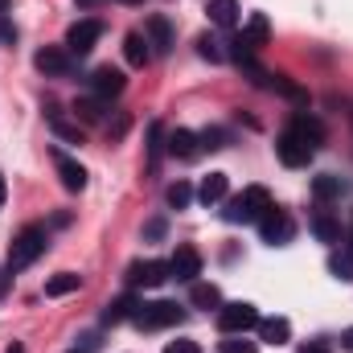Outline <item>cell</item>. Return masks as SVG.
<instances>
[{"label": "cell", "instance_id": "1", "mask_svg": "<svg viewBox=\"0 0 353 353\" xmlns=\"http://www.w3.org/2000/svg\"><path fill=\"white\" fill-rule=\"evenodd\" d=\"M321 123L312 119V115H296L288 128H283V136L275 140V152H279V161L288 165V169H304L312 157H316V148H321Z\"/></svg>", "mask_w": 353, "mask_h": 353}, {"label": "cell", "instance_id": "2", "mask_svg": "<svg viewBox=\"0 0 353 353\" xmlns=\"http://www.w3.org/2000/svg\"><path fill=\"white\" fill-rule=\"evenodd\" d=\"M267 210H271V193L263 185H247L230 205H226V222H259Z\"/></svg>", "mask_w": 353, "mask_h": 353}, {"label": "cell", "instance_id": "3", "mask_svg": "<svg viewBox=\"0 0 353 353\" xmlns=\"http://www.w3.org/2000/svg\"><path fill=\"white\" fill-rule=\"evenodd\" d=\"M41 251H46V230H41V226H25V230L12 239V247H8V263L4 267L17 275V271H25V267L33 263Z\"/></svg>", "mask_w": 353, "mask_h": 353}, {"label": "cell", "instance_id": "4", "mask_svg": "<svg viewBox=\"0 0 353 353\" xmlns=\"http://www.w3.org/2000/svg\"><path fill=\"white\" fill-rule=\"evenodd\" d=\"M259 325V308L247 304V300H234V304H222L218 308V329L230 337V333H247Z\"/></svg>", "mask_w": 353, "mask_h": 353}, {"label": "cell", "instance_id": "5", "mask_svg": "<svg viewBox=\"0 0 353 353\" xmlns=\"http://www.w3.org/2000/svg\"><path fill=\"white\" fill-rule=\"evenodd\" d=\"M140 329H169V325H181L185 312L176 308L173 300H152V304H140V312L132 316Z\"/></svg>", "mask_w": 353, "mask_h": 353}, {"label": "cell", "instance_id": "6", "mask_svg": "<svg viewBox=\"0 0 353 353\" xmlns=\"http://www.w3.org/2000/svg\"><path fill=\"white\" fill-rule=\"evenodd\" d=\"M259 234H263L267 247H283V243H292V234H296V222L283 214V210H267L263 218H259Z\"/></svg>", "mask_w": 353, "mask_h": 353}, {"label": "cell", "instance_id": "7", "mask_svg": "<svg viewBox=\"0 0 353 353\" xmlns=\"http://www.w3.org/2000/svg\"><path fill=\"white\" fill-rule=\"evenodd\" d=\"M169 279V263L161 259H140L128 267V288H161Z\"/></svg>", "mask_w": 353, "mask_h": 353}, {"label": "cell", "instance_id": "8", "mask_svg": "<svg viewBox=\"0 0 353 353\" xmlns=\"http://www.w3.org/2000/svg\"><path fill=\"white\" fill-rule=\"evenodd\" d=\"M197 275H201V255H197V247H176L173 259H169V279L193 283Z\"/></svg>", "mask_w": 353, "mask_h": 353}, {"label": "cell", "instance_id": "9", "mask_svg": "<svg viewBox=\"0 0 353 353\" xmlns=\"http://www.w3.org/2000/svg\"><path fill=\"white\" fill-rule=\"evenodd\" d=\"M99 37H103V25H99V21H79V25H70V33H66V50L83 58V54L94 50Z\"/></svg>", "mask_w": 353, "mask_h": 353}, {"label": "cell", "instance_id": "10", "mask_svg": "<svg viewBox=\"0 0 353 353\" xmlns=\"http://www.w3.org/2000/svg\"><path fill=\"white\" fill-rule=\"evenodd\" d=\"M54 169H58V176H62V185H66L70 193L87 189V169H83L79 161H70L66 152H54Z\"/></svg>", "mask_w": 353, "mask_h": 353}, {"label": "cell", "instance_id": "11", "mask_svg": "<svg viewBox=\"0 0 353 353\" xmlns=\"http://www.w3.org/2000/svg\"><path fill=\"white\" fill-rule=\"evenodd\" d=\"M255 329H259V341H267V345H288V337H292V321L288 316H267Z\"/></svg>", "mask_w": 353, "mask_h": 353}, {"label": "cell", "instance_id": "12", "mask_svg": "<svg viewBox=\"0 0 353 353\" xmlns=\"http://www.w3.org/2000/svg\"><path fill=\"white\" fill-rule=\"evenodd\" d=\"M144 37H148V46H152L157 54H169V50H173V29H169V21H165V17H148Z\"/></svg>", "mask_w": 353, "mask_h": 353}, {"label": "cell", "instance_id": "13", "mask_svg": "<svg viewBox=\"0 0 353 353\" xmlns=\"http://www.w3.org/2000/svg\"><path fill=\"white\" fill-rule=\"evenodd\" d=\"M169 152L181 161H193L201 152V136H193L189 128H176V132H169Z\"/></svg>", "mask_w": 353, "mask_h": 353}, {"label": "cell", "instance_id": "14", "mask_svg": "<svg viewBox=\"0 0 353 353\" xmlns=\"http://www.w3.org/2000/svg\"><path fill=\"white\" fill-rule=\"evenodd\" d=\"M37 70L41 74H70V54H62V50H54V46H46V50H37Z\"/></svg>", "mask_w": 353, "mask_h": 353}, {"label": "cell", "instance_id": "15", "mask_svg": "<svg viewBox=\"0 0 353 353\" xmlns=\"http://www.w3.org/2000/svg\"><path fill=\"white\" fill-rule=\"evenodd\" d=\"M140 312V300L128 292V296H115L111 304H107V312H103V325H119V321H132Z\"/></svg>", "mask_w": 353, "mask_h": 353}, {"label": "cell", "instance_id": "16", "mask_svg": "<svg viewBox=\"0 0 353 353\" xmlns=\"http://www.w3.org/2000/svg\"><path fill=\"white\" fill-rule=\"evenodd\" d=\"M90 87H94V94H99V99L119 94V90H123V74H119L115 66H99V70L90 74Z\"/></svg>", "mask_w": 353, "mask_h": 353}, {"label": "cell", "instance_id": "17", "mask_svg": "<svg viewBox=\"0 0 353 353\" xmlns=\"http://www.w3.org/2000/svg\"><path fill=\"white\" fill-rule=\"evenodd\" d=\"M205 12H210V21L218 29H234L239 25V0H210Z\"/></svg>", "mask_w": 353, "mask_h": 353}, {"label": "cell", "instance_id": "18", "mask_svg": "<svg viewBox=\"0 0 353 353\" xmlns=\"http://www.w3.org/2000/svg\"><path fill=\"white\" fill-rule=\"evenodd\" d=\"M226 189H230V176L226 173H210L205 181H201L197 197H201V205H218V201L226 197Z\"/></svg>", "mask_w": 353, "mask_h": 353}, {"label": "cell", "instance_id": "19", "mask_svg": "<svg viewBox=\"0 0 353 353\" xmlns=\"http://www.w3.org/2000/svg\"><path fill=\"white\" fill-rule=\"evenodd\" d=\"M79 288H83V275H74V271H58L54 279H46V296H50V300L70 296V292H79Z\"/></svg>", "mask_w": 353, "mask_h": 353}, {"label": "cell", "instance_id": "20", "mask_svg": "<svg viewBox=\"0 0 353 353\" xmlns=\"http://www.w3.org/2000/svg\"><path fill=\"white\" fill-rule=\"evenodd\" d=\"M123 54H128L132 66H148V62H152V50H148V37H144V33H128Z\"/></svg>", "mask_w": 353, "mask_h": 353}, {"label": "cell", "instance_id": "21", "mask_svg": "<svg viewBox=\"0 0 353 353\" xmlns=\"http://www.w3.org/2000/svg\"><path fill=\"white\" fill-rule=\"evenodd\" d=\"M312 234L321 243H329V247H341V222H333L329 214H316L312 218Z\"/></svg>", "mask_w": 353, "mask_h": 353}, {"label": "cell", "instance_id": "22", "mask_svg": "<svg viewBox=\"0 0 353 353\" xmlns=\"http://www.w3.org/2000/svg\"><path fill=\"white\" fill-rule=\"evenodd\" d=\"M243 37L259 50V46H267V37H271V25H267V17L263 12H255L251 21H247V29H243Z\"/></svg>", "mask_w": 353, "mask_h": 353}, {"label": "cell", "instance_id": "23", "mask_svg": "<svg viewBox=\"0 0 353 353\" xmlns=\"http://www.w3.org/2000/svg\"><path fill=\"white\" fill-rule=\"evenodd\" d=\"M312 193H316L321 201H333V197H341V193H345V185H341V176L325 173V176H316V181H312Z\"/></svg>", "mask_w": 353, "mask_h": 353}, {"label": "cell", "instance_id": "24", "mask_svg": "<svg viewBox=\"0 0 353 353\" xmlns=\"http://www.w3.org/2000/svg\"><path fill=\"white\" fill-rule=\"evenodd\" d=\"M193 304H197V308H222L218 283H193Z\"/></svg>", "mask_w": 353, "mask_h": 353}, {"label": "cell", "instance_id": "25", "mask_svg": "<svg viewBox=\"0 0 353 353\" xmlns=\"http://www.w3.org/2000/svg\"><path fill=\"white\" fill-rule=\"evenodd\" d=\"M329 271H333L337 279H353V251L350 247H337V251L329 255Z\"/></svg>", "mask_w": 353, "mask_h": 353}, {"label": "cell", "instance_id": "26", "mask_svg": "<svg viewBox=\"0 0 353 353\" xmlns=\"http://www.w3.org/2000/svg\"><path fill=\"white\" fill-rule=\"evenodd\" d=\"M197 54H201L205 62H222V58H226L222 41H218V37H210V33H201V37H197Z\"/></svg>", "mask_w": 353, "mask_h": 353}, {"label": "cell", "instance_id": "27", "mask_svg": "<svg viewBox=\"0 0 353 353\" xmlns=\"http://www.w3.org/2000/svg\"><path fill=\"white\" fill-rule=\"evenodd\" d=\"M74 115L87 119V123H99L103 119V99H79L74 103Z\"/></svg>", "mask_w": 353, "mask_h": 353}, {"label": "cell", "instance_id": "28", "mask_svg": "<svg viewBox=\"0 0 353 353\" xmlns=\"http://www.w3.org/2000/svg\"><path fill=\"white\" fill-rule=\"evenodd\" d=\"M165 197H169V205H173V210H185V205L193 201V189H189L185 181H176V185H169V193H165Z\"/></svg>", "mask_w": 353, "mask_h": 353}, {"label": "cell", "instance_id": "29", "mask_svg": "<svg viewBox=\"0 0 353 353\" xmlns=\"http://www.w3.org/2000/svg\"><path fill=\"white\" fill-rule=\"evenodd\" d=\"M222 353H259V345L243 341V333H230V341H222Z\"/></svg>", "mask_w": 353, "mask_h": 353}, {"label": "cell", "instance_id": "30", "mask_svg": "<svg viewBox=\"0 0 353 353\" xmlns=\"http://www.w3.org/2000/svg\"><path fill=\"white\" fill-rule=\"evenodd\" d=\"M161 140H165V128L152 123V128H148V157H152V169H157V161H161Z\"/></svg>", "mask_w": 353, "mask_h": 353}, {"label": "cell", "instance_id": "31", "mask_svg": "<svg viewBox=\"0 0 353 353\" xmlns=\"http://www.w3.org/2000/svg\"><path fill=\"white\" fill-rule=\"evenodd\" d=\"M0 41H8V46L17 41V25L8 21V12H0Z\"/></svg>", "mask_w": 353, "mask_h": 353}, {"label": "cell", "instance_id": "32", "mask_svg": "<svg viewBox=\"0 0 353 353\" xmlns=\"http://www.w3.org/2000/svg\"><path fill=\"white\" fill-rule=\"evenodd\" d=\"M165 353H201V350H197V341H173V345H165Z\"/></svg>", "mask_w": 353, "mask_h": 353}, {"label": "cell", "instance_id": "33", "mask_svg": "<svg viewBox=\"0 0 353 353\" xmlns=\"http://www.w3.org/2000/svg\"><path fill=\"white\" fill-rule=\"evenodd\" d=\"M201 144H205V148H222V132H218V128L201 132Z\"/></svg>", "mask_w": 353, "mask_h": 353}, {"label": "cell", "instance_id": "34", "mask_svg": "<svg viewBox=\"0 0 353 353\" xmlns=\"http://www.w3.org/2000/svg\"><path fill=\"white\" fill-rule=\"evenodd\" d=\"M144 234H148V239H161V234H165V222H161V218H157V222H148V230H144Z\"/></svg>", "mask_w": 353, "mask_h": 353}, {"label": "cell", "instance_id": "35", "mask_svg": "<svg viewBox=\"0 0 353 353\" xmlns=\"http://www.w3.org/2000/svg\"><path fill=\"white\" fill-rule=\"evenodd\" d=\"M8 283H12V271H8V267H4V271H0V296H4V292H8Z\"/></svg>", "mask_w": 353, "mask_h": 353}, {"label": "cell", "instance_id": "36", "mask_svg": "<svg viewBox=\"0 0 353 353\" xmlns=\"http://www.w3.org/2000/svg\"><path fill=\"white\" fill-rule=\"evenodd\" d=\"M300 353H329V345H321V341H316V345H304Z\"/></svg>", "mask_w": 353, "mask_h": 353}, {"label": "cell", "instance_id": "37", "mask_svg": "<svg viewBox=\"0 0 353 353\" xmlns=\"http://www.w3.org/2000/svg\"><path fill=\"white\" fill-rule=\"evenodd\" d=\"M341 345H350V350H353V329H345V333H341Z\"/></svg>", "mask_w": 353, "mask_h": 353}, {"label": "cell", "instance_id": "38", "mask_svg": "<svg viewBox=\"0 0 353 353\" xmlns=\"http://www.w3.org/2000/svg\"><path fill=\"white\" fill-rule=\"evenodd\" d=\"M4 197H8V189H4V176H0V205H4Z\"/></svg>", "mask_w": 353, "mask_h": 353}, {"label": "cell", "instance_id": "39", "mask_svg": "<svg viewBox=\"0 0 353 353\" xmlns=\"http://www.w3.org/2000/svg\"><path fill=\"white\" fill-rule=\"evenodd\" d=\"M8 353H25V350H21V345H17V341H12V345H8Z\"/></svg>", "mask_w": 353, "mask_h": 353}, {"label": "cell", "instance_id": "40", "mask_svg": "<svg viewBox=\"0 0 353 353\" xmlns=\"http://www.w3.org/2000/svg\"><path fill=\"white\" fill-rule=\"evenodd\" d=\"M4 8H8V0H0V12H4Z\"/></svg>", "mask_w": 353, "mask_h": 353}, {"label": "cell", "instance_id": "41", "mask_svg": "<svg viewBox=\"0 0 353 353\" xmlns=\"http://www.w3.org/2000/svg\"><path fill=\"white\" fill-rule=\"evenodd\" d=\"M119 4H140V0H119Z\"/></svg>", "mask_w": 353, "mask_h": 353}, {"label": "cell", "instance_id": "42", "mask_svg": "<svg viewBox=\"0 0 353 353\" xmlns=\"http://www.w3.org/2000/svg\"><path fill=\"white\" fill-rule=\"evenodd\" d=\"M74 353H79V350H74Z\"/></svg>", "mask_w": 353, "mask_h": 353}, {"label": "cell", "instance_id": "43", "mask_svg": "<svg viewBox=\"0 0 353 353\" xmlns=\"http://www.w3.org/2000/svg\"><path fill=\"white\" fill-rule=\"evenodd\" d=\"M350 251H353V247H350Z\"/></svg>", "mask_w": 353, "mask_h": 353}]
</instances>
